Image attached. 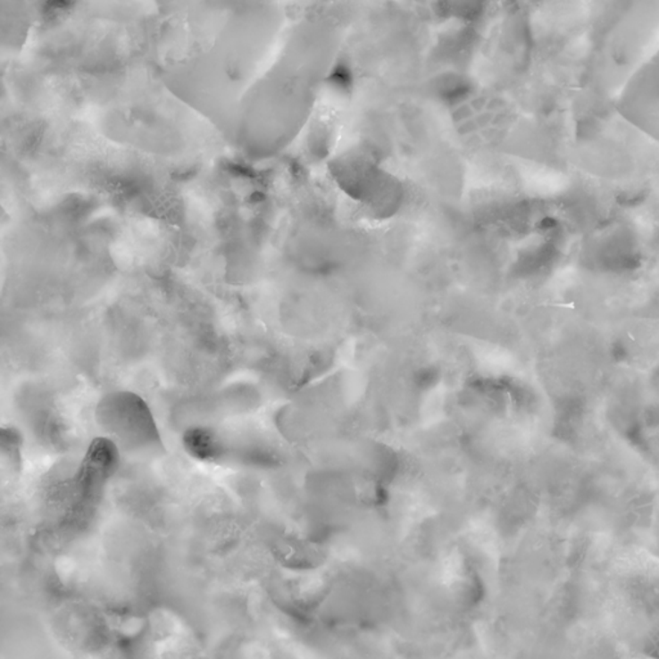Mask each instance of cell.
I'll list each match as a JSON object with an SVG mask.
<instances>
[{
  "mask_svg": "<svg viewBox=\"0 0 659 659\" xmlns=\"http://www.w3.org/2000/svg\"><path fill=\"white\" fill-rule=\"evenodd\" d=\"M185 448L201 462H215L221 454V445L213 431L205 428H192L183 437Z\"/></svg>",
  "mask_w": 659,
  "mask_h": 659,
  "instance_id": "obj_3",
  "label": "cell"
},
{
  "mask_svg": "<svg viewBox=\"0 0 659 659\" xmlns=\"http://www.w3.org/2000/svg\"><path fill=\"white\" fill-rule=\"evenodd\" d=\"M119 463V451L115 443L107 438L93 440L86 459L79 472V484L84 495H92L116 471Z\"/></svg>",
  "mask_w": 659,
  "mask_h": 659,
  "instance_id": "obj_2",
  "label": "cell"
},
{
  "mask_svg": "<svg viewBox=\"0 0 659 659\" xmlns=\"http://www.w3.org/2000/svg\"><path fill=\"white\" fill-rule=\"evenodd\" d=\"M97 419L104 430L130 447L160 443L150 408L134 393L116 392L104 396L98 405Z\"/></svg>",
  "mask_w": 659,
  "mask_h": 659,
  "instance_id": "obj_1",
  "label": "cell"
}]
</instances>
